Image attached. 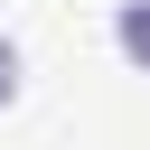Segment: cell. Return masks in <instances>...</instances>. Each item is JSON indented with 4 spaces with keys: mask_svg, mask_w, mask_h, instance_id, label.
Returning <instances> with one entry per match:
<instances>
[{
    "mask_svg": "<svg viewBox=\"0 0 150 150\" xmlns=\"http://www.w3.org/2000/svg\"><path fill=\"white\" fill-rule=\"evenodd\" d=\"M112 47L150 75V0H122V9H112Z\"/></svg>",
    "mask_w": 150,
    "mask_h": 150,
    "instance_id": "6da1fadb",
    "label": "cell"
},
{
    "mask_svg": "<svg viewBox=\"0 0 150 150\" xmlns=\"http://www.w3.org/2000/svg\"><path fill=\"white\" fill-rule=\"evenodd\" d=\"M9 94H19V47L0 38V103H9Z\"/></svg>",
    "mask_w": 150,
    "mask_h": 150,
    "instance_id": "7a4b0ae2",
    "label": "cell"
}]
</instances>
